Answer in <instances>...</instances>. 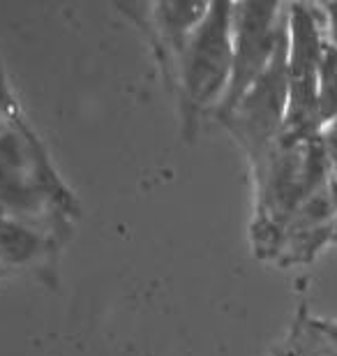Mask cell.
<instances>
[{
  "instance_id": "obj_1",
  "label": "cell",
  "mask_w": 337,
  "mask_h": 356,
  "mask_svg": "<svg viewBox=\"0 0 337 356\" xmlns=\"http://www.w3.org/2000/svg\"><path fill=\"white\" fill-rule=\"evenodd\" d=\"M0 216L40 227L60 243L79 218V202L21 113L0 130Z\"/></svg>"
},
{
  "instance_id": "obj_2",
  "label": "cell",
  "mask_w": 337,
  "mask_h": 356,
  "mask_svg": "<svg viewBox=\"0 0 337 356\" xmlns=\"http://www.w3.org/2000/svg\"><path fill=\"white\" fill-rule=\"evenodd\" d=\"M252 174L256 185L252 220L254 252L261 259H275L291 216L333 174L319 134L312 139H289L282 134L277 146Z\"/></svg>"
},
{
  "instance_id": "obj_3",
  "label": "cell",
  "mask_w": 337,
  "mask_h": 356,
  "mask_svg": "<svg viewBox=\"0 0 337 356\" xmlns=\"http://www.w3.org/2000/svg\"><path fill=\"white\" fill-rule=\"evenodd\" d=\"M233 3H211L202 24L190 35L178 63L171 92L178 99L185 134H195L202 120L215 116L227 95L233 70Z\"/></svg>"
},
{
  "instance_id": "obj_4",
  "label": "cell",
  "mask_w": 337,
  "mask_h": 356,
  "mask_svg": "<svg viewBox=\"0 0 337 356\" xmlns=\"http://www.w3.org/2000/svg\"><path fill=\"white\" fill-rule=\"evenodd\" d=\"M286 60H289V19H286V28L266 72L252 83V88L240 97V102L227 116L217 120L245 151L252 172L268 158V153L284 134L286 109H289Z\"/></svg>"
},
{
  "instance_id": "obj_5",
  "label": "cell",
  "mask_w": 337,
  "mask_h": 356,
  "mask_svg": "<svg viewBox=\"0 0 337 356\" xmlns=\"http://www.w3.org/2000/svg\"><path fill=\"white\" fill-rule=\"evenodd\" d=\"M289 12V109H286L284 137L312 139L321 132L319 123V67L328 42L326 17L321 5L291 3Z\"/></svg>"
},
{
  "instance_id": "obj_6",
  "label": "cell",
  "mask_w": 337,
  "mask_h": 356,
  "mask_svg": "<svg viewBox=\"0 0 337 356\" xmlns=\"http://www.w3.org/2000/svg\"><path fill=\"white\" fill-rule=\"evenodd\" d=\"M286 5L279 3H233V70L227 95L215 111V120L227 116L252 83L266 72L277 42L286 28Z\"/></svg>"
},
{
  "instance_id": "obj_7",
  "label": "cell",
  "mask_w": 337,
  "mask_h": 356,
  "mask_svg": "<svg viewBox=\"0 0 337 356\" xmlns=\"http://www.w3.org/2000/svg\"><path fill=\"white\" fill-rule=\"evenodd\" d=\"M211 3H146V5H120L130 14L143 33L148 35L157 58L162 63V74L167 86L174 83L178 63L188 47L190 35L202 24Z\"/></svg>"
},
{
  "instance_id": "obj_8",
  "label": "cell",
  "mask_w": 337,
  "mask_h": 356,
  "mask_svg": "<svg viewBox=\"0 0 337 356\" xmlns=\"http://www.w3.org/2000/svg\"><path fill=\"white\" fill-rule=\"evenodd\" d=\"M65 243L40 227L0 216V277L31 270L40 277L56 280V261Z\"/></svg>"
},
{
  "instance_id": "obj_9",
  "label": "cell",
  "mask_w": 337,
  "mask_h": 356,
  "mask_svg": "<svg viewBox=\"0 0 337 356\" xmlns=\"http://www.w3.org/2000/svg\"><path fill=\"white\" fill-rule=\"evenodd\" d=\"M275 356H337V333L326 319L307 315V310L300 308L289 338Z\"/></svg>"
},
{
  "instance_id": "obj_10",
  "label": "cell",
  "mask_w": 337,
  "mask_h": 356,
  "mask_svg": "<svg viewBox=\"0 0 337 356\" xmlns=\"http://www.w3.org/2000/svg\"><path fill=\"white\" fill-rule=\"evenodd\" d=\"M317 104L321 127L337 118V47L331 40L326 42L324 56H321Z\"/></svg>"
},
{
  "instance_id": "obj_11",
  "label": "cell",
  "mask_w": 337,
  "mask_h": 356,
  "mask_svg": "<svg viewBox=\"0 0 337 356\" xmlns=\"http://www.w3.org/2000/svg\"><path fill=\"white\" fill-rule=\"evenodd\" d=\"M319 141H321V148H324V153H326V160H328V167H331V174L337 181V118L331 120L328 125L321 127Z\"/></svg>"
},
{
  "instance_id": "obj_12",
  "label": "cell",
  "mask_w": 337,
  "mask_h": 356,
  "mask_svg": "<svg viewBox=\"0 0 337 356\" xmlns=\"http://www.w3.org/2000/svg\"><path fill=\"white\" fill-rule=\"evenodd\" d=\"M17 116H19L17 99L12 97V90L7 86V79H5V72H3V67H0V130H3L5 125H10Z\"/></svg>"
},
{
  "instance_id": "obj_13",
  "label": "cell",
  "mask_w": 337,
  "mask_h": 356,
  "mask_svg": "<svg viewBox=\"0 0 337 356\" xmlns=\"http://www.w3.org/2000/svg\"><path fill=\"white\" fill-rule=\"evenodd\" d=\"M321 12L326 17V31H328V40L337 47V3H326L321 5Z\"/></svg>"
},
{
  "instance_id": "obj_14",
  "label": "cell",
  "mask_w": 337,
  "mask_h": 356,
  "mask_svg": "<svg viewBox=\"0 0 337 356\" xmlns=\"http://www.w3.org/2000/svg\"><path fill=\"white\" fill-rule=\"evenodd\" d=\"M326 322H328V319H326ZM328 326H331V329H333V331L337 333V322H328Z\"/></svg>"
}]
</instances>
